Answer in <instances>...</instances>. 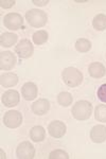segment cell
<instances>
[{
  "label": "cell",
  "instance_id": "6da1fadb",
  "mask_svg": "<svg viewBox=\"0 0 106 159\" xmlns=\"http://www.w3.org/2000/svg\"><path fill=\"white\" fill-rule=\"evenodd\" d=\"M72 117L79 121L88 120L92 114V105L88 101H79L72 106Z\"/></svg>",
  "mask_w": 106,
  "mask_h": 159
},
{
  "label": "cell",
  "instance_id": "7a4b0ae2",
  "mask_svg": "<svg viewBox=\"0 0 106 159\" xmlns=\"http://www.w3.org/2000/svg\"><path fill=\"white\" fill-rule=\"evenodd\" d=\"M64 83L69 87H77L83 82V73L74 67H67L62 72Z\"/></svg>",
  "mask_w": 106,
  "mask_h": 159
},
{
  "label": "cell",
  "instance_id": "3957f363",
  "mask_svg": "<svg viewBox=\"0 0 106 159\" xmlns=\"http://www.w3.org/2000/svg\"><path fill=\"white\" fill-rule=\"evenodd\" d=\"M25 20L31 27L41 28L48 21L47 13L38 9H31L25 13Z\"/></svg>",
  "mask_w": 106,
  "mask_h": 159
},
{
  "label": "cell",
  "instance_id": "277c9868",
  "mask_svg": "<svg viewBox=\"0 0 106 159\" xmlns=\"http://www.w3.org/2000/svg\"><path fill=\"white\" fill-rule=\"evenodd\" d=\"M3 25L9 30H19L24 27V18L18 13H9L3 17Z\"/></svg>",
  "mask_w": 106,
  "mask_h": 159
},
{
  "label": "cell",
  "instance_id": "5b68a950",
  "mask_svg": "<svg viewBox=\"0 0 106 159\" xmlns=\"http://www.w3.org/2000/svg\"><path fill=\"white\" fill-rule=\"evenodd\" d=\"M22 123V115L18 110H9L3 116V124L9 129H17Z\"/></svg>",
  "mask_w": 106,
  "mask_h": 159
},
{
  "label": "cell",
  "instance_id": "8992f818",
  "mask_svg": "<svg viewBox=\"0 0 106 159\" xmlns=\"http://www.w3.org/2000/svg\"><path fill=\"white\" fill-rule=\"evenodd\" d=\"M15 52L20 58H29L33 55L34 47L29 39H21L15 47Z\"/></svg>",
  "mask_w": 106,
  "mask_h": 159
},
{
  "label": "cell",
  "instance_id": "52a82bcc",
  "mask_svg": "<svg viewBox=\"0 0 106 159\" xmlns=\"http://www.w3.org/2000/svg\"><path fill=\"white\" fill-rule=\"evenodd\" d=\"M16 156L19 159H33L35 156V148L29 141H24L16 148Z\"/></svg>",
  "mask_w": 106,
  "mask_h": 159
},
{
  "label": "cell",
  "instance_id": "ba28073f",
  "mask_svg": "<svg viewBox=\"0 0 106 159\" xmlns=\"http://www.w3.org/2000/svg\"><path fill=\"white\" fill-rule=\"evenodd\" d=\"M17 63L16 56L11 51H2L0 53V69L9 71L15 67Z\"/></svg>",
  "mask_w": 106,
  "mask_h": 159
},
{
  "label": "cell",
  "instance_id": "9c48e42d",
  "mask_svg": "<svg viewBox=\"0 0 106 159\" xmlns=\"http://www.w3.org/2000/svg\"><path fill=\"white\" fill-rule=\"evenodd\" d=\"M67 132V126L63 121L59 120H54V121L50 122L48 125V133L51 137L55 138V139H59V138L64 137Z\"/></svg>",
  "mask_w": 106,
  "mask_h": 159
},
{
  "label": "cell",
  "instance_id": "30bf717a",
  "mask_svg": "<svg viewBox=\"0 0 106 159\" xmlns=\"http://www.w3.org/2000/svg\"><path fill=\"white\" fill-rule=\"evenodd\" d=\"M1 101L3 103L4 106L7 107H14L18 105L20 101V96H19V92L16 90H7L2 94V98Z\"/></svg>",
  "mask_w": 106,
  "mask_h": 159
},
{
  "label": "cell",
  "instance_id": "8fae6325",
  "mask_svg": "<svg viewBox=\"0 0 106 159\" xmlns=\"http://www.w3.org/2000/svg\"><path fill=\"white\" fill-rule=\"evenodd\" d=\"M38 88L32 82H27L21 87V96L25 101H32L37 97Z\"/></svg>",
  "mask_w": 106,
  "mask_h": 159
},
{
  "label": "cell",
  "instance_id": "7c38bea8",
  "mask_svg": "<svg viewBox=\"0 0 106 159\" xmlns=\"http://www.w3.org/2000/svg\"><path fill=\"white\" fill-rule=\"evenodd\" d=\"M90 139L94 143H102L106 140V126L102 124L95 125L90 130Z\"/></svg>",
  "mask_w": 106,
  "mask_h": 159
},
{
  "label": "cell",
  "instance_id": "4fadbf2b",
  "mask_svg": "<svg viewBox=\"0 0 106 159\" xmlns=\"http://www.w3.org/2000/svg\"><path fill=\"white\" fill-rule=\"evenodd\" d=\"M50 109V102L47 99H39L32 105V111L37 116H44Z\"/></svg>",
  "mask_w": 106,
  "mask_h": 159
},
{
  "label": "cell",
  "instance_id": "5bb4252c",
  "mask_svg": "<svg viewBox=\"0 0 106 159\" xmlns=\"http://www.w3.org/2000/svg\"><path fill=\"white\" fill-rule=\"evenodd\" d=\"M89 75L94 79H101L106 74V68L102 63L99 61H94L88 67Z\"/></svg>",
  "mask_w": 106,
  "mask_h": 159
},
{
  "label": "cell",
  "instance_id": "9a60e30c",
  "mask_svg": "<svg viewBox=\"0 0 106 159\" xmlns=\"http://www.w3.org/2000/svg\"><path fill=\"white\" fill-rule=\"evenodd\" d=\"M18 83V76L17 74L13 72H7L1 74L0 76V84L4 88H10V87L15 86Z\"/></svg>",
  "mask_w": 106,
  "mask_h": 159
},
{
  "label": "cell",
  "instance_id": "2e32d148",
  "mask_svg": "<svg viewBox=\"0 0 106 159\" xmlns=\"http://www.w3.org/2000/svg\"><path fill=\"white\" fill-rule=\"evenodd\" d=\"M17 39H18V36L16 34H14V33H11V32L2 33L1 36H0V45H1V47L10 48L16 43Z\"/></svg>",
  "mask_w": 106,
  "mask_h": 159
},
{
  "label": "cell",
  "instance_id": "e0dca14e",
  "mask_svg": "<svg viewBox=\"0 0 106 159\" xmlns=\"http://www.w3.org/2000/svg\"><path fill=\"white\" fill-rule=\"evenodd\" d=\"M46 137V130L40 125H36L33 126L30 129V138L34 142H41Z\"/></svg>",
  "mask_w": 106,
  "mask_h": 159
},
{
  "label": "cell",
  "instance_id": "ac0fdd59",
  "mask_svg": "<svg viewBox=\"0 0 106 159\" xmlns=\"http://www.w3.org/2000/svg\"><path fill=\"white\" fill-rule=\"evenodd\" d=\"M92 27L97 31H104L106 29V15L102 13L95 15L92 20Z\"/></svg>",
  "mask_w": 106,
  "mask_h": 159
},
{
  "label": "cell",
  "instance_id": "d6986e66",
  "mask_svg": "<svg viewBox=\"0 0 106 159\" xmlns=\"http://www.w3.org/2000/svg\"><path fill=\"white\" fill-rule=\"evenodd\" d=\"M49 38V34L47 31L45 30H39V31H36V32L33 34L32 36V39H33V43L37 46H40V45H44L46 42L48 40Z\"/></svg>",
  "mask_w": 106,
  "mask_h": 159
},
{
  "label": "cell",
  "instance_id": "ffe728a7",
  "mask_svg": "<svg viewBox=\"0 0 106 159\" xmlns=\"http://www.w3.org/2000/svg\"><path fill=\"white\" fill-rule=\"evenodd\" d=\"M74 47H76V51L81 53L88 52L91 49V42L89 39H86V38H79L76 42Z\"/></svg>",
  "mask_w": 106,
  "mask_h": 159
},
{
  "label": "cell",
  "instance_id": "44dd1931",
  "mask_svg": "<svg viewBox=\"0 0 106 159\" xmlns=\"http://www.w3.org/2000/svg\"><path fill=\"white\" fill-rule=\"evenodd\" d=\"M72 101H73V98H72L71 93L67 91H63L61 93H58V102L61 106L63 107H68L72 104Z\"/></svg>",
  "mask_w": 106,
  "mask_h": 159
},
{
  "label": "cell",
  "instance_id": "7402d4cb",
  "mask_svg": "<svg viewBox=\"0 0 106 159\" xmlns=\"http://www.w3.org/2000/svg\"><path fill=\"white\" fill-rule=\"evenodd\" d=\"M94 118L98 122H106V105H98L95 107Z\"/></svg>",
  "mask_w": 106,
  "mask_h": 159
},
{
  "label": "cell",
  "instance_id": "603a6c76",
  "mask_svg": "<svg viewBox=\"0 0 106 159\" xmlns=\"http://www.w3.org/2000/svg\"><path fill=\"white\" fill-rule=\"evenodd\" d=\"M49 159H69V155L63 150H54L49 154Z\"/></svg>",
  "mask_w": 106,
  "mask_h": 159
},
{
  "label": "cell",
  "instance_id": "cb8c5ba5",
  "mask_svg": "<svg viewBox=\"0 0 106 159\" xmlns=\"http://www.w3.org/2000/svg\"><path fill=\"white\" fill-rule=\"evenodd\" d=\"M97 96H98V99H99L101 102L106 103V84H103V85H101L99 88H98Z\"/></svg>",
  "mask_w": 106,
  "mask_h": 159
},
{
  "label": "cell",
  "instance_id": "d4e9b609",
  "mask_svg": "<svg viewBox=\"0 0 106 159\" xmlns=\"http://www.w3.org/2000/svg\"><path fill=\"white\" fill-rule=\"evenodd\" d=\"M16 1L15 0H1L0 1V7L2 9H10V7H14Z\"/></svg>",
  "mask_w": 106,
  "mask_h": 159
},
{
  "label": "cell",
  "instance_id": "484cf974",
  "mask_svg": "<svg viewBox=\"0 0 106 159\" xmlns=\"http://www.w3.org/2000/svg\"><path fill=\"white\" fill-rule=\"evenodd\" d=\"M32 2L35 4V6H37V7H44V6H46V4L49 3V0H43V1H38V0H33Z\"/></svg>",
  "mask_w": 106,
  "mask_h": 159
}]
</instances>
